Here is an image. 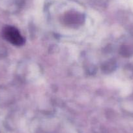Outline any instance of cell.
Segmentation results:
<instances>
[{"label":"cell","mask_w":133,"mask_h":133,"mask_svg":"<svg viewBox=\"0 0 133 133\" xmlns=\"http://www.w3.org/2000/svg\"><path fill=\"white\" fill-rule=\"evenodd\" d=\"M5 39L16 46H21L24 43V39L17 29L12 26H6L3 30Z\"/></svg>","instance_id":"obj_1"}]
</instances>
